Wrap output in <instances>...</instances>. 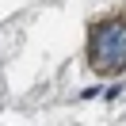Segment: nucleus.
I'll use <instances>...</instances> for the list:
<instances>
[{
  "instance_id": "obj_1",
  "label": "nucleus",
  "mask_w": 126,
  "mask_h": 126,
  "mask_svg": "<svg viewBox=\"0 0 126 126\" xmlns=\"http://www.w3.org/2000/svg\"><path fill=\"white\" fill-rule=\"evenodd\" d=\"M88 65L99 77L126 73V16H107L88 31Z\"/></svg>"
}]
</instances>
